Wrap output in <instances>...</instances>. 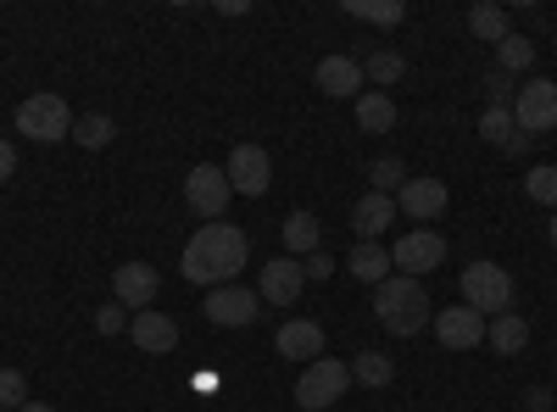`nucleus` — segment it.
I'll return each instance as SVG.
<instances>
[{
	"instance_id": "nucleus-1",
	"label": "nucleus",
	"mask_w": 557,
	"mask_h": 412,
	"mask_svg": "<svg viewBox=\"0 0 557 412\" xmlns=\"http://www.w3.org/2000/svg\"><path fill=\"white\" fill-rule=\"evenodd\" d=\"M246 257H251L246 228H235V223H201L190 235V246H184V279L207 285V290L235 285V273L246 267Z\"/></svg>"
},
{
	"instance_id": "nucleus-2",
	"label": "nucleus",
	"mask_w": 557,
	"mask_h": 412,
	"mask_svg": "<svg viewBox=\"0 0 557 412\" xmlns=\"http://www.w3.org/2000/svg\"><path fill=\"white\" fill-rule=\"evenodd\" d=\"M374 312H380V324L391 329V335H418L430 324V296H424V285L418 279H407V273H391V279L374 290Z\"/></svg>"
},
{
	"instance_id": "nucleus-3",
	"label": "nucleus",
	"mask_w": 557,
	"mask_h": 412,
	"mask_svg": "<svg viewBox=\"0 0 557 412\" xmlns=\"http://www.w3.org/2000/svg\"><path fill=\"white\" fill-rule=\"evenodd\" d=\"M462 307H474L480 317H502V312H513V279H507V267L502 262H469L462 267Z\"/></svg>"
},
{
	"instance_id": "nucleus-4",
	"label": "nucleus",
	"mask_w": 557,
	"mask_h": 412,
	"mask_svg": "<svg viewBox=\"0 0 557 412\" xmlns=\"http://www.w3.org/2000/svg\"><path fill=\"white\" fill-rule=\"evenodd\" d=\"M17 134H28L34 146H57V140H73V112H67V101L62 96H28L23 107H17Z\"/></svg>"
},
{
	"instance_id": "nucleus-5",
	"label": "nucleus",
	"mask_w": 557,
	"mask_h": 412,
	"mask_svg": "<svg viewBox=\"0 0 557 412\" xmlns=\"http://www.w3.org/2000/svg\"><path fill=\"white\" fill-rule=\"evenodd\" d=\"M346 390H351V362H341V357H318V362H307V374L296 379V401H301L307 412L335 407Z\"/></svg>"
},
{
	"instance_id": "nucleus-6",
	"label": "nucleus",
	"mask_w": 557,
	"mask_h": 412,
	"mask_svg": "<svg viewBox=\"0 0 557 412\" xmlns=\"http://www.w3.org/2000/svg\"><path fill=\"white\" fill-rule=\"evenodd\" d=\"M513 128L524 134V140H535V134H552V128H557V84H552V78L519 84V96H513Z\"/></svg>"
},
{
	"instance_id": "nucleus-7",
	"label": "nucleus",
	"mask_w": 557,
	"mask_h": 412,
	"mask_svg": "<svg viewBox=\"0 0 557 412\" xmlns=\"http://www.w3.org/2000/svg\"><path fill=\"white\" fill-rule=\"evenodd\" d=\"M218 329H246V324H257V312H262V296L257 290H246V285H218V290H207V307H201Z\"/></svg>"
},
{
	"instance_id": "nucleus-8",
	"label": "nucleus",
	"mask_w": 557,
	"mask_h": 412,
	"mask_svg": "<svg viewBox=\"0 0 557 412\" xmlns=\"http://www.w3.org/2000/svg\"><path fill=\"white\" fill-rule=\"evenodd\" d=\"M223 178H228V190H235V196H268L273 162H268L262 146H235V151H228V162H223Z\"/></svg>"
},
{
	"instance_id": "nucleus-9",
	"label": "nucleus",
	"mask_w": 557,
	"mask_h": 412,
	"mask_svg": "<svg viewBox=\"0 0 557 412\" xmlns=\"http://www.w3.org/2000/svg\"><path fill=\"white\" fill-rule=\"evenodd\" d=\"M446 262V240L435 235V228H407V235L391 246V267H401L407 279H418V273H430Z\"/></svg>"
},
{
	"instance_id": "nucleus-10",
	"label": "nucleus",
	"mask_w": 557,
	"mask_h": 412,
	"mask_svg": "<svg viewBox=\"0 0 557 412\" xmlns=\"http://www.w3.org/2000/svg\"><path fill=\"white\" fill-rule=\"evenodd\" d=\"M228 178H223V167H190V178H184V201H190V212L196 217H207V223H218L223 217V207H228Z\"/></svg>"
},
{
	"instance_id": "nucleus-11",
	"label": "nucleus",
	"mask_w": 557,
	"mask_h": 412,
	"mask_svg": "<svg viewBox=\"0 0 557 412\" xmlns=\"http://www.w3.org/2000/svg\"><path fill=\"white\" fill-rule=\"evenodd\" d=\"M157 290H162V273L151 262H123L112 273V301H123L128 312H146L157 301Z\"/></svg>"
},
{
	"instance_id": "nucleus-12",
	"label": "nucleus",
	"mask_w": 557,
	"mask_h": 412,
	"mask_svg": "<svg viewBox=\"0 0 557 412\" xmlns=\"http://www.w3.org/2000/svg\"><path fill=\"white\" fill-rule=\"evenodd\" d=\"M485 324H491V317H480L474 307H446V312H435V335H441L446 351H474V346H485Z\"/></svg>"
},
{
	"instance_id": "nucleus-13",
	"label": "nucleus",
	"mask_w": 557,
	"mask_h": 412,
	"mask_svg": "<svg viewBox=\"0 0 557 412\" xmlns=\"http://www.w3.org/2000/svg\"><path fill=\"white\" fill-rule=\"evenodd\" d=\"M301 285H307L301 262H296V257H273V262H262V285H257V296L273 301V307H296Z\"/></svg>"
},
{
	"instance_id": "nucleus-14",
	"label": "nucleus",
	"mask_w": 557,
	"mask_h": 412,
	"mask_svg": "<svg viewBox=\"0 0 557 412\" xmlns=\"http://www.w3.org/2000/svg\"><path fill=\"white\" fill-rule=\"evenodd\" d=\"M396 212H407L412 223L441 217V212H446V185H441V178H412V173H407V185L396 190Z\"/></svg>"
},
{
	"instance_id": "nucleus-15",
	"label": "nucleus",
	"mask_w": 557,
	"mask_h": 412,
	"mask_svg": "<svg viewBox=\"0 0 557 412\" xmlns=\"http://www.w3.org/2000/svg\"><path fill=\"white\" fill-rule=\"evenodd\" d=\"M128 335H134L139 351H151V357H168V351L178 346V324H173L168 312H151V307L128 317Z\"/></svg>"
},
{
	"instance_id": "nucleus-16",
	"label": "nucleus",
	"mask_w": 557,
	"mask_h": 412,
	"mask_svg": "<svg viewBox=\"0 0 557 412\" xmlns=\"http://www.w3.org/2000/svg\"><path fill=\"white\" fill-rule=\"evenodd\" d=\"M273 351L278 357H296V362H318L323 357V329L312 324V317H290V324H278Z\"/></svg>"
},
{
	"instance_id": "nucleus-17",
	"label": "nucleus",
	"mask_w": 557,
	"mask_h": 412,
	"mask_svg": "<svg viewBox=\"0 0 557 412\" xmlns=\"http://www.w3.org/2000/svg\"><path fill=\"white\" fill-rule=\"evenodd\" d=\"M312 78H318V89H323V96H335V101H351V96H362V62H357V57H323Z\"/></svg>"
},
{
	"instance_id": "nucleus-18",
	"label": "nucleus",
	"mask_w": 557,
	"mask_h": 412,
	"mask_svg": "<svg viewBox=\"0 0 557 412\" xmlns=\"http://www.w3.org/2000/svg\"><path fill=\"white\" fill-rule=\"evenodd\" d=\"M391 217H396V196H380V190H368V196L351 207V228H357L362 240L385 235V228H391Z\"/></svg>"
},
{
	"instance_id": "nucleus-19",
	"label": "nucleus",
	"mask_w": 557,
	"mask_h": 412,
	"mask_svg": "<svg viewBox=\"0 0 557 412\" xmlns=\"http://www.w3.org/2000/svg\"><path fill=\"white\" fill-rule=\"evenodd\" d=\"M485 340H491V351H502V357H519L524 346H530V324L519 312H502V317H491L485 324Z\"/></svg>"
},
{
	"instance_id": "nucleus-20",
	"label": "nucleus",
	"mask_w": 557,
	"mask_h": 412,
	"mask_svg": "<svg viewBox=\"0 0 557 412\" xmlns=\"http://www.w3.org/2000/svg\"><path fill=\"white\" fill-rule=\"evenodd\" d=\"M357 123H362V134H391L396 128V101L385 96V89H362L357 96Z\"/></svg>"
},
{
	"instance_id": "nucleus-21",
	"label": "nucleus",
	"mask_w": 557,
	"mask_h": 412,
	"mask_svg": "<svg viewBox=\"0 0 557 412\" xmlns=\"http://www.w3.org/2000/svg\"><path fill=\"white\" fill-rule=\"evenodd\" d=\"M346 267L357 273L362 285H374V290H380V285L391 279V251H380L374 240H357V251L346 257Z\"/></svg>"
},
{
	"instance_id": "nucleus-22",
	"label": "nucleus",
	"mask_w": 557,
	"mask_h": 412,
	"mask_svg": "<svg viewBox=\"0 0 557 412\" xmlns=\"http://www.w3.org/2000/svg\"><path fill=\"white\" fill-rule=\"evenodd\" d=\"M312 251H323V235H318V217L312 212H290L285 217V257H312Z\"/></svg>"
},
{
	"instance_id": "nucleus-23",
	"label": "nucleus",
	"mask_w": 557,
	"mask_h": 412,
	"mask_svg": "<svg viewBox=\"0 0 557 412\" xmlns=\"http://www.w3.org/2000/svg\"><path fill=\"white\" fill-rule=\"evenodd\" d=\"M469 28H474L485 45H502L507 34H513V12H507V7H496V0H480V7L469 12Z\"/></svg>"
},
{
	"instance_id": "nucleus-24",
	"label": "nucleus",
	"mask_w": 557,
	"mask_h": 412,
	"mask_svg": "<svg viewBox=\"0 0 557 412\" xmlns=\"http://www.w3.org/2000/svg\"><path fill=\"white\" fill-rule=\"evenodd\" d=\"M396 379V362L385 351H357L351 357V385H368V390H385Z\"/></svg>"
},
{
	"instance_id": "nucleus-25",
	"label": "nucleus",
	"mask_w": 557,
	"mask_h": 412,
	"mask_svg": "<svg viewBox=\"0 0 557 412\" xmlns=\"http://www.w3.org/2000/svg\"><path fill=\"white\" fill-rule=\"evenodd\" d=\"M346 17H357V23H380V28H396V23L407 17V7H401V0H346Z\"/></svg>"
},
{
	"instance_id": "nucleus-26",
	"label": "nucleus",
	"mask_w": 557,
	"mask_h": 412,
	"mask_svg": "<svg viewBox=\"0 0 557 412\" xmlns=\"http://www.w3.org/2000/svg\"><path fill=\"white\" fill-rule=\"evenodd\" d=\"M112 134H117V123H112L107 112H89V117H73V140H78L84 151H101V146H112Z\"/></svg>"
},
{
	"instance_id": "nucleus-27",
	"label": "nucleus",
	"mask_w": 557,
	"mask_h": 412,
	"mask_svg": "<svg viewBox=\"0 0 557 412\" xmlns=\"http://www.w3.org/2000/svg\"><path fill=\"white\" fill-rule=\"evenodd\" d=\"M401 185H407V167H401V157H374V162H368V190L396 196Z\"/></svg>"
},
{
	"instance_id": "nucleus-28",
	"label": "nucleus",
	"mask_w": 557,
	"mask_h": 412,
	"mask_svg": "<svg viewBox=\"0 0 557 412\" xmlns=\"http://www.w3.org/2000/svg\"><path fill=\"white\" fill-rule=\"evenodd\" d=\"M535 62V39H524V34H507L502 45H496V67L502 73H524Z\"/></svg>"
},
{
	"instance_id": "nucleus-29",
	"label": "nucleus",
	"mask_w": 557,
	"mask_h": 412,
	"mask_svg": "<svg viewBox=\"0 0 557 412\" xmlns=\"http://www.w3.org/2000/svg\"><path fill=\"white\" fill-rule=\"evenodd\" d=\"M524 196L557 212V167H552V162H546V167H530V173H524Z\"/></svg>"
},
{
	"instance_id": "nucleus-30",
	"label": "nucleus",
	"mask_w": 557,
	"mask_h": 412,
	"mask_svg": "<svg viewBox=\"0 0 557 412\" xmlns=\"http://www.w3.org/2000/svg\"><path fill=\"white\" fill-rule=\"evenodd\" d=\"M480 134H485V140L491 146H507V140H513V107H485V117H480Z\"/></svg>"
},
{
	"instance_id": "nucleus-31",
	"label": "nucleus",
	"mask_w": 557,
	"mask_h": 412,
	"mask_svg": "<svg viewBox=\"0 0 557 412\" xmlns=\"http://www.w3.org/2000/svg\"><path fill=\"white\" fill-rule=\"evenodd\" d=\"M401 73H407L401 51H374V57H368V67H362V78H374V84H396Z\"/></svg>"
},
{
	"instance_id": "nucleus-32",
	"label": "nucleus",
	"mask_w": 557,
	"mask_h": 412,
	"mask_svg": "<svg viewBox=\"0 0 557 412\" xmlns=\"http://www.w3.org/2000/svg\"><path fill=\"white\" fill-rule=\"evenodd\" d=\"M485 96H491V107H513V96H519V84H513V73H502V67H491V73H485Z\"/></svg>"
},
{
	"instance_id": "nucleus-33",
	"label": "nucleus",
	"mask_w": 557,
	"mask_h": 412,
	"mask_svg": "<svg viewBox=\"0 0 557 412\" xmlns=\"http://www.w3.org/2000/svg\"><path fill=\"white\" fill-rule=\"evenodd\" d=\"M28 401V379L17 374V369H0V407H7V412H17Z\"/></svg>"
},
{
	"instance_id": "nucleus-34",
	"label": "nucleus",
	"mask_w": 557,
	"mask_h": 412,
	"mask_svg": "<svg viewBox=\"0 0 557 412\" xmlns=\"http://www.w3.org/2000/svg\"><path fill=\"white\" fill-rule=\"evenodd\" d=\"M128 317H134V312H128L123 301H107V307L96 312V329H101V335H117V329H128Z\"/></svg>"
},
{
	"instance_id": "nucleus-35",
	"label": "nucleus",
	"mask_w": 557,
	"mask_h": 412,
	"mask_svg": "<svg viewBox=\"0 0 557 412\" xmlns=\"http://www.w3.org/2000/svg\"><path fill=\"white\" fill-rule=\"evenodd\" d=\"M301 273H307V279H330V273H335V257L330 251H312V257H301Z\"/></svg>"
},
{
	"instance_id": "nucleus-36",
	"label": "nucleus",
	"mask_w": 557,
	"mask_h": 412,
	"mask_svg": "<svg viewBox=\"0 0 557 412\" xmlns=\"http://www.w3.org/2000/svg\"><path fill=\"white\" fill-rule=\"evenodd\" d=\"M524 412H552V390L546 385H530L524 390Z\"/></svg>"
},
{
	"instance_id": "nucleus-37",
	"label": "nucleus",
	"mask_w": 557,
	"mask_h": 412,
	"mask_svg": "<svg viewBox=\"0 0 557 412\" xmlns=\"http://www.w3.org/2000/svg\"><path fill=\"white\" fill-rule=\"evenodd\" d=\"M17 173V151H12V140H0V185Z\"/></svg>"
},
{
	"instance_id": "nucleus-38",
	"label": "nucleus",
	"mask_w": 557,
	"mask_h": 412,
	"mask_svg": "<svg viewBox=\"0 0 557 412\" xmlns=\"http://www.w3.org/2000/svg\"><path fill=\"white\" fill-rule=\"evenodd\" d=\"M17 412H57V407H45V401H23Z\"/></svg>"
},
{
	"instance_id": "nucleus-39",
	"label": "nucleus",
	"mask_w": 557,
	"mask_h": 412,
	"mask_svg": "<svg viewBox=\"0 0 557 412\" xmlns=\"http://www.w3.org/2000/svg\"><path fill=\"white\" fill-rule=\"evenodd\" d=\"M546 235H552V251H557V212H552V223H546Z\"/></svg>"
},
{
	"instance_id": "nucleus-40",
	"label": "nucleus",
	"mask_w": 557,
	"mask_h": 412,
	"mask_svg": "<svg viewBox=\"0 0 557 412\" xmlns=\"http://www.w3.org/2000/svg\"><path fill=\"white\" fill-rule=\"evenodd\" d=\"M0 412H7V407H0Z\"/></svg>"
}]
</instances>
